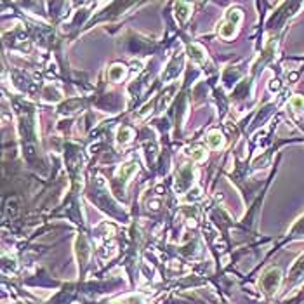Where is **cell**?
Here are the masks:
<instances>
[{"label": "cell", "instance_id": "7a4b0ae2", "mask_svg": "<svg viewBox=\"0 0 304 304\" xmlns=\"http://www.w3.org/2000/svg\"><path fill=\"white\" fill-rule=\"evenodd\" d=\"M221 143H223V136L219 134L218 131H212L211 134H209V144H211L212 148H219Z\"/></svg>", "mask_w": 304, "mask_h": 304}, {"label": "cell", "instance_id": "3957f363", "mask_svg": "<svg viewBox=\"0 0 304 304\" xmlns=\"http://www.w3.org/2000/svg\"><path fill=\"white\" fill-rule=\"evenodd\" d=\"M189 56L196 61H202L204 59V51L200 47H196V45H189Z\"/></svg>", "mask_w": 304, "mask_h": 304}, {"label": "cell", "instance_id": "5b68a950", "mask_svg": "<svg viewBox=\"0 0 304 304\" xmlns=\"http://www.w3.org/2000/svg\"><path fill=\"white\" fill-rule=\"evenodd\" d=\"M132 134V132L131 131H129V129H122V131H120V134H119V139H120V141H129V138H127V136H131Z\"/></svg>", "mask_w": 304, "mask_h": 304}, {"label": "cell", "instance_id": "6da1fadb", "mask_svg": "<svg viewBox=\"0 0 304 304\" xmlns=\"http://www.w3.org/2000/svg\"><path fill=\"white\" fill-rule=\"evenodd\" d=\"M240 18H242V14H240V11L238 9H235V11H230V14H228V21L226 25V28H221V35L224 37V39H230L231 35H233V32H235V26H237V23L240 21Z\"/></svg>", "mask_w": 304, "mask_h": 304}, {"label": "cell", "instance_id": "277c9868", "mask_svg": "<svg viewBox=\"0 0 304 304\" xmlns=\"http://www.w3.org/2000/svg\"><path fill=\"white\" fill-rule=\"evenodd\" d=\"M110 77H112L113 80H119L120 77H124V66H115V70L110 71Z\"/></svg>", "mask_w": 304, "mask_h": 304}]
</instances>
